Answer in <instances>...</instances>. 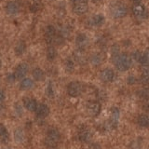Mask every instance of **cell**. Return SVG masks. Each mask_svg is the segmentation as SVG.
<instances>
[{
  "label": "cell",
  "instance_id": "1",
  "mask_svg": "<svg viewBox=\"0 0 149 149\" xmlns=\"http://www.w3.org/2000/svg\"><path fill=\"white\" fill-rule=\"evenodd\" d=\"M114 62L116 64V67L118 68L119 71H127L130 69V65H132V58L130 57L128 54L122 53L118 55L114 59Z\"/></svg>",
  "mask_w": 149,
  "mask_h": 149
},
{
  "label": "cell",
  "instance_id": "2",
  "mask_svg": "<svg viewBox=\"0 0 149 149\" xmlns=\"http://www.w3.org/2000/svg\"><path fill=\"white\" fill-rule=\"evenodd\" d=\"M60 140V132L56 129H50L49 130L46 137V146L50 149H53L58 144V142Z\"/></svg>",
  "mask_w": 149,
  "mask_h": 149
},
{
  "label": "cell",
  "instance_id": "3",
  "mask_svg": "<svg viewBox=\"0 0 149 149\" xmlns=\"http://www.w3.org/2000/svg\"><path fill=\"white\" fill-rule=\"evenodd\" d=\"M82 85L80 82L78 81H73L71 83H69V85L67 86V93L69 96L71 97H78L82 93Z\"/></svg>",
  "mask_w": 149,
  "mask_h": 149
},
{
  "label": "cell",
  "instance_id": "4",
  "mask_svg": "<svg viewBox=\"0 0 149 149\" xmlns=\"http://www.w3.org/2000/svg\"><path fill=\"white\" fill-rule=\"evenodd\" d=\"M73 3V9L77 14H83L87 12L88 6L87 0H72Z\"/></svg>",
  "mask_w": 149,
  "mask_h": 149
},
{
  "label": "cell",
  "instance_id": "5",
  "mask_svg": "<svg viewBox=\"0 0 149 149\" xmlns=\"http://www.w3.org/2000/svg\"><path fill=\"white\" fill-rule=\"evenodd\" d=\"M112 15L115 18H123L127 15V8L123 4H116L112 8Z\"/></svg>",
  "mask_w": 149,
  "mask_h": 149
},
{
  "label": "cell",
  "instance_id": "6",
  "mask_svg": "<svg viewBox=\"0 0 149 149\" xmlns=\"http://www.w3.org/2000/svg\"><path fill=\"white\" fill-rule=\"evenodd\" d=\"M132 13L138 19H144L146 17L147 11L144 5L140 3V4H134V6L132 7Z\"/></svg>",
  "mask_w": 149,
  "mask_h": 149
},
{
  "label": "cell",
  "instance_id": "7",
  "mask_svg": "<svg viewBox=\"0 0 149 149\" xmlns=\"http://www.w3.org/2000/svg\"><path fill=\"white\" fill-rule=\"evenodd\" d=\"M28 64L25 63H22L18 65L15 69V72H14V74H15L16 79H19V80H22V79L24 78V77L28 73Z\"/></svg>",
  "mask_w": 149,
  "mask_h": 149
},
{
  "label": "cell",
  "instance_id": "8",
  "mask_svg": "<svg viewBox=\"0 0 149 149\" xmlns=\"http://www.w3.org/2000/svg\"><path fill=\"white\" fill-rule=\"evenodd\" d=\"M87 112L91 116H96L101 112V104L98 102H91L87 105Z\"/></svg>",
  "mask_w": 149,
  "mask_h": 149
},
{
  "label": "cell",
  "instance_id": "9",
  "mask_svg": "<svg viewBox=\"0 0 149 149\" xmlns=\"http://www.w3.org/2000/svg\"><path fill=\"white\" fill-rule=\"evenodd\" d=\"M100 78L102 82L108 83L112 82L115 78V73L112 69L110 68H105L104 70H102L100 74Z\"/></svg>",
  "mask_w": 149,
  "mask_h": 149
},
{
  "label": "cell",
  "instance_id": "10",
  "mask_svg": "<svg viewBox=\"0 0 149 149\" xmlns=\"http://www.w3.org/2000/svg\"><path fill=\"white\" fill-rule=\"evenodd\" d=\"M49 114V107L45 104H37V107L36 109V115L37 118H44L48 116Z\"/></svg>",
  "mask_w": 149,
  "mask_h": 149
},
{
  "label": "cell",
  "instance_id": "11",
  "mask_svg": "<svg viewBox=\"0 0 149 149\" xmlns=\"http://www.w3.org/2000/svg\"><path fill=\"white\" fill-rule=\"evenodd\" d=\"M9 139H10V137H9V132L8 129L4 124L0 123V143L7 144L9 143Z\"/></svg>",
  "mask_w": 149,
  "mask_h": 149
},
{
  "label": "cell",
  "instance_id": "12",
  "mask_svg": "<svg viewBox=\"0 0 149 149\" xmlns=\"http://www.w3.org/2000/svg\"><path fill=\"white\" fill-rule=\"evenodd\" d=\"M6 12L7 14H8V15H17L18 12H19V9H20V8H19V5L18 3L14 2V1H9L7 3L6 5Z\"/></svg>",
  "mask_w": 149,
  "mask_h": 149
},
{
  "label": "cell",
  "instance_id": "13",
  "mask_svg": "<svg viewBox=\"0 0 149 149\" xmlns=\"http://www.w3.org/2000/svg\"><path fill=\"white\" fill-rule=\"evenodd\" d=\"M56 29L55 27L52 25H49L48 27L46 28V31H45V37H46V40L49 42V43H51V42L55 41L56 38Z\"/></svg>",
  "mask_w": 149,
  "mask_h": 149
},
{
  "label": "cell",
  "instance_id": "14",
  "mask_svg": "<svg viewBox=\"0 0 149 149\" xmlns=\"http://www.w3.org/2000/svg\"><path fill=\"white\" fill-rule=\"evenodd\" d=\"M88 44V39L86 35L84 34H79L76 37V45L79 49H85Z\"/></svg>",
  "mask_w": 149,
  "mask_h": 149
},
{
  "label": "cell",
  "instance_id": "15",
  "mask_svg": "<svg viewBox=\"0 0 149 149\" xmlns=\"http://www.w3.org/2000/svg\"><path fill=\"white\" fill-rule=\"evenodd\" d=\"M23 105H24V107L28 111L36 112V109L37 107V102L35 99H33V98L27 97L23 99Z\"/></svg>",
  "mask_w": 149,
  "mask_h": 149
},
{
  "label": "cell",
  "instance_id": "16",
  "mask_svg": "<svg viewBox=\"0 0 149 149\" xmlns=\"http://www.w3.org/2000/svg\"><path fill=\"white\" fill-rule=\"evenodd\" d=\"M92 137V133L90 132V130H88L86 128H83L82 130H79L78 133V138L81 142L83 143H87L88 142Z\"/></svg>",
  "mask_w": 149,
  "mask_h": 149
},
{
  "label": "cell",
  "instance_id": "17",
  "mask_svg": "<svg viewBox=\"0 0 149 149\" xmlns=\"http://www.w3.org/2000/svg\"><path fill=\"white\" fill-rule=\"evenodd\" d=\"M104 23V17L102 16V14H97V15H94L90 20V24L91 26L99 27V26H102Z\"/></svg>",
  "mask_w": 149,
  "mask_h": 149
},
{
  "label": "cell",
  "instance_id": "18",
  "mask_svg": "<svg viewBox=\"0 0 149 149\" xmlns=\"http://www.w3.org/2000/svg\"><path fill=\"white\" fill-rule=\"evenodd\" d=\"M32 74H33V77H34L35 80H36V81H43L46 77L45 72L39 67H36L33 70Z\"/></svg>",
  "mask_w": 149,
  "mask_h": 149
},
{
  "label": "cell",
  "instance_id": "19",
  "mask_svg": "<svg viewBox=\"0 0 149 149\" xmlns=\"http://www.w3.org/2000/svg\"><path fill=\"white\" fill-rule=\"evenodd\" d=\"M34 87V81L31 78H23L20 83V88L22 91H28Z\"/></svg>",
  "mask_w": 149,
  "mask_h": 149
},
{
  "label": "cell",
  "instance_id": "20",
  "mask_svg": "<svg viewBox=\"0 0 149 149\" xmlns=\"http://www.w3.org/2000/svg\"><path fill=\"white\" fill-rule=\"evenodd\" d=\"M14 140L18 143H22L23 140H24V132L21 128H18L14 130Z\"/></svg>",
  "mask_w": 149,
  "mask_h": 149
},
{
  "label": "cell",
  "instance_id": "21",
  "mask_svg": "<svg viewBox=\"0 0 149 149\" xmlns=\"http://www.w3.org/2000/svg\"><path fill=\"white\" fill-rule=\"evenodd\" d=\"M46 56H47V59L49 61H54L56 57H57V50L55 49L54 47L49 46L48 49H47Z\"/></svg>",
  "mask_w": 149,
  "mask_h": 149
},
{
  "label": "cell",
  "instance_id": "22",
  "mask_svg": "<svg viewBox=\"0 0 149 149\" xmlns=\"http://www.w3.org/2000/svg\"><path fill=\"white\" fill-rule=\"evenodd\" d=\"M138 124L141 127L146 128L149 127V116L148 115H141L138 118Z\"/></svg>",
  "mask_w": 149,
  "mask_h": 149
},
{
  "label": "cell",
  "instance_id": "23",
  "mask_svg": "<svg viewBox=\"0 0 149 149\" xmlns=\"http://www.w3.org/2000/svg\"><path fill=\"white\" fill-rule=\"evenodd\" d=\"M139 63L144 66H148L149 65V49H147L143 53H142V57L140 59Z\"/></svg>",
  "mask_w": 149,
  "mask_h": 149
},
{
  "label": "cell",
  "instance_id": "24",
  "mask_svg": "<svg viewBox=\"0 0 149 149\" xmlns=\"http://www.w3.org/2000/svg\"><path fill=\"white\" fill-rule=\"evenodd\" d=\"M25 49H26L25 43L24 42H20V43H18L17 46L15 47V53L17 55H22L25 52Z\"/></svg>",
  "mask_w": 149,
  "mask_h": 149
},
{
  "label": "cell",
  "instance_id": "25",
  "mask_svg": "<svg viewBox=\"0 0 149 149\" xmlns=\"http://www.w3.org/2000/svg\"><path fill=\"white\" fill-rule=\"evenodd\" d=\"M119 116H120V112L118 110V108L116 107H114V108L111 109V116H110V119L115 121V122L118 123V121L119 119Z\"/></svg>",
  "mask_w": 149,
  "mask_h": 149
},
{
  "label": "cell",
  "instance_id": "26",
  "mask_svg": "<svg viewBox=\"0 0 149 149\" xmlns=\"http://www.w3.org/2000/svg\"><path fill=\"white\" fill-rule=\"evenodd\" d=\"M64 66H65V70L69 73H72L74 69V62L71 59H67L65 61V63H64Z\"/></svg>",
  "mask_w": 149,
  "mask_h": 149
},
{
  "label": "cell",
  "instance_id": "27",
  "mask_svg": "<svg viewBox=\"0 0 149 149\" xmlns=\"http://www.w3.org/2000/svg\"><path fill=\"white\" fill-rule=\"evenodd\" d=\"M141 79H142L143 83H148L149 82V67L148 66H146L143 69V71L142 73Z\"/></svg>",
  "mask_w": 149,
  "mask_h": 149
},
{
  "label": "cell",
  "instance_id": "28",
  "mask_svg": "<svg viewBox=\"0 0 149 149\" xmlns=\"http://www.w3.org/2000/svg\"><path fill=\"white\" fill-rule=\"evenodd\" d=\"M102 57H101V55H99V54H94L91 57V62L94 64V65H98L99 63H102Z\"/></svg>",
  "mask_w": 149,
  "mask_h": 149
},
{
  "label": "cell",
  "instance_id": "29",
  "mask_svg": "<svg viewBox=\"0 0 149 149\" xmlns=\"http://www.w3.org/2000/svg\"><path fill=\"white\" fill-rule=\"evenodd\" d=\"M47 94L49 98H53L54 97V88H53V86L52 84L49 83L48 88H47Z\"/></svg>",
  "mask_w": 149,
  "mask_h": 149
},
{
  "label": "cell",
  "instance_id": "30",
  "mask_svg": "<svg viewBox=\"0 0 149 149\" xmlns=\"http://www.w3.org/2000/svg\"><path fill=\"white\" fill-rule=\"evenodd\" d=\"M140 97L143 98V99H147L149 97V91L148 90H146V88H143L141 91H140Z\"/></svg>",
  "mask_w": 149,
  "mask_h": 149
},
{
  "label": "cell",
  "instance_id": "31",
  "mask_svg": "<svg viewBox=\"0 0 149 149\" xmlns=\"http://www.w3.org/2000/svg\"><path fill=\"white\" fill-rule=\"evenodd\" d=\"M142 57V53L140 52V51H135V52L132 53V59L135 60V61H137V62H139L140 59H141Z\"/></svg>",
  "mask_w": 149,
  "mask_h": 149
},
{
  "label": "cell",
  "instance_id": "32",
  "mask_svg": "<svg viewBox=\"0 0 149 149\" xmlns=\"http://www.w3.org/2000/svg\"><path fill=\"white\" fill-rule=\"evenodd\" d=\"M15 79H16V77H15V74H8V77H7V81L9 82V83H12L15 81Z\"/></svg>",
  "mask_w": 149,
  "mask_h": 149
},
{
  "label": "cell",
  "instance_id": "33",
  "mask_svg": "<svg viewBox=\"0 0 149 149\" xmlns=\"http://www.w3.org/2000/svg\"><path fill=\"white\" fill-rule=\"evenodd\" d=\"M5 98H6V95H5V92H4L3 90H1V88H0V102H4Z\"/></svg>",
  "mask_w": 149,
  "mask_h": 149
},
{
  "label": "cell",
  "instance_id": "34",
  "mask_svg": "<svg viewBox=\"0 0 149 149\" xmlns=\"http://www.w3.org/2000/svg\"><path fill=\"white\" fill-rule=\"evenodd\" d=\"M135 82H136V78L133 77H130L128 78V83L129 84H134Z\"/></svg>",
  "mask_w": 149,
  "mask_h": 149
},
{
  "label": "cell",
  "instance_id": "35",
  "mask_svg": "<svg viewBox=\"0 0 149 149\" xmlns=\"http://www.w3.org/2000/svg\"><path fill=\"white\" fill-rule=\"evenodd\" d=\"M130 1H132L133 4H140V3H141L142 0H130Z\"/></svg>",
  "mask_w": 149,
  "mask_h": 149
},
{
  "label": "cell",
  "instance_id": "36",
  "mask_svg": "<svg viewBox=\"0 0 149 149\" xmlns=\"http://www.w3.org/2000/svg\"><path fill=\"white\" fill-rule=\"evenodd\" d=\"M146 111H147V114H148V116H149V104H148L147 108H146Z\"/></svg>",
  "mask_w": 149,
  "mask_h": 149
},
{
  "label": "cell",
  "instance_id": "37",
  "mask_svg": "<svg viewBox=\"0 0 149 149\" xmlns=\"http://www.w3.org/2000/svg\"><path fill=\"white\" fill-rule=\"evenodd\" d=\"M2 67V60H1V58H0V68Z\"/></svg>",
  "mask_w": 149,
  "mask_h": 149
}]
</instances>
